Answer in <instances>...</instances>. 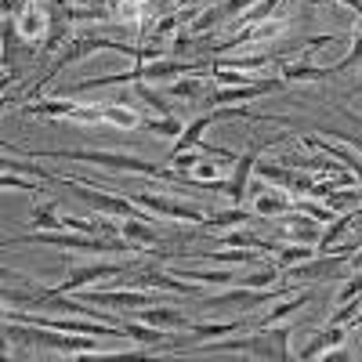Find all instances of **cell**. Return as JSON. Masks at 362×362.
Segmentation results:
<instances>
[{"label": "cell", "mask_w": 362, "mask_h": 362, "mask_svg": "<svg viewBox=\"0 0 362 362\" xmlns=\"http://www.w3.org/2000/svg\"><path fill=\"white\" fill-rule=\"evenodd\" d=\"M315 254H319L315 243H290V247H279V250H276V264H279V268H290V264L308 261V257H315Z\"/></svg>", "instance_id": "21"}, {"label": "cell", "mask_w": 362, "mask_h": 362, "mask_svg": "<svg viewBox=\"0 0 362 362\" xmlns=\"http://www.w3.org/2000/svg\"><path fill=\"white\" fill-rule=\"evenodd\" d=\"M145 127L153 131V134H163V138H177L181 131H185V119H177V116H163V119H145Z\"/></svg>", "instance_id": "23"}, {"label": "cell", "mask_w": 362, "mask_h": 362, "mask_svg": "<svg viewBox=\"0 0 362 362\" xmlns=\"http://www.w3.org/2000/svg\"><path fill=\"white\" fill-rule=\"evenodd\" d=\"M4 247H58V250H69V254H109V257H131L138 254L124 235L109 239V235H87V232H69V228H58V232H25V235H8Z\"/></svg>", "instance_id": "1"}, {"label": "cell", "mask_w": 362, "mask_h": 362, "mask_svg": "<svg viewBox=\"0 0 362 362\" xmlns=\"http://www.w3.org/2000/svg\"><path fill=\"white\" fill-rule=\"evenodd\" d=\"M174 276H181V279H192V283H199V286H235L239 283V276L235 272H228V268H218V272H203V268H170Z\"/></svg>", "instance_id": "18"}, {"label": "cell", "mask_w": 362, "mask_h": 362, "mask_svg": "<svg viewBox=\"0 0 362 362\" xmlns=\"http://www.w3.org/2000/svg\"><path fill=\"white\" fill-rule=\"evenodd\" d=\"M334 4H344L348 11H355V15L362 18V0H334Z\"/></svg>", "instance_id": "32"}, {"label": "cell", "mask_w": 362, "mask_h": 362, "mask_svg": "<svg viewBox=\"0 0 362 362\" xmlns=\"http://www.w3.org/2000/svg\"><path fill=\"white\" fill-rule=\"evenodd\" d=\"M73 105L76 102H69V98H62V95H58V98H40V102H18L15 109L22 112V116H40V119H54V116H69L73 112Z\"/></svg>", "instance_id": "15"}, {"label": "cell", "mask_w": 362, "mask_h": 362, "mask_svg": "<svg viewBox=\"0 0 362 362\" xmlns=\"http://www.w3.org/2000/svg\"><path fill=\"white\" fill-rule=\"evenodd\" d=\"M257 214H250L247 206H228V210H214L199 228H203V235H218V232H225V228H239V225H250Z\"/></svg>", "instance_id": "13"}, {"label": "cell", "mask_w": 362, "mask_h": 362, "mask_svg": "<svg viewBox=\"0 0 362 362\" xmlns=\"http://www.w3.org/2000/svg\"><path fill=\"white\" fill-rule=\"evenodd\" d=\"M355 90H362V76H358V83H355Z\"/></svg>", "instance_id": "35"}, {"label": "cell", "mask_w": 362, "mask_h": 362, "mask_svg": "<svg viewBox=\"0 0 362 362\" xmlns=\"http://www.w3.org/2000/svg\"><path fill=\"white\" fill-rule=\"evenodd\" d=\"M174 4H185V0H174Z\"/></svg>", "instance_id": "36"}, {"label": "cell", "mask_w": 362, "mask_h": 362, "mask_svg": "<svg viewBox=\"0 0 362 362\" xmlns=\"http://www.w3.org/2000/svg\"><path fill=\"white\" fill-rule=\"evenodd\" d=\"M358 247H344V250H329V254H315L308 261H297L290 268H283V276L286 279H297V283H322V279H337L341 276V268L351 261Z\"/></svg>", "instance_id": "3"}, {"label": "cell", "mask_w": 362, "mask_h": 362, "mask_svg": "<svg viewBox=\"0 0 362 362\" xmlns=\"http://www.w3.org/2000/svg\"><path fill=\"white\" fill-rule=\"evenodd\" d=\"M69 124H105V105H73Z\"/></svg>", "instance_id": "24"}, {"label": "cell", "mask_w": 362, "mask_h": 362, "mask_svg": "<svg viewBox=\"0 0 362 362\" xmlns=\"http://www.w3.org/2000/svg\"><path fill=\"white\" fill-rule=\"evenodd\" d=\"M279 221H283V225L272 232V235L290 239V243H319V235H322V221L300 214V210H290V214H283Z\"/></svg>", "instance_id": "9"}, {"label": "cell", "mask_w": 362, "mask_h": 362, "mask_svg": "<svg viewBox=\"0 0 362 362\" xmlns=\"http://www.w3.org/2000/svg\"><path fill=\"white\" fill-rule=\"evenodd\" d=\"M358 322H362V312H358ZM358 348H362V329H358Z\"/></svg>", "instance_id": "34"}, {"label": "cell", "mask_w": 362, "mask_h": 362, "mask_svg": "<svg viewBox=\"0 0 362 362\" xmlns=\"http://www.w3.org/2000/svg\"><path fill=\"white\" fill-rule=\"evenodd\" d=\"M105 124H112V127H119V131H138V127H145V116H141V109H134V105L112 102V105H105Z\"/></svg>", "instance_id": "19"}, {"label": "cell", "mask_w": 362, "mask_h": 362, "mask_svg": "<svg viewBox=\"0 0 362 362\" xmlns=\"http://www.w3.org/2000/svg\"><path fill=\"white\" fill-rule=\"evenodd\" d=\"M15 29L25 44H44L47 40V29H51V18H47V8L44 0H33L29 8H22L15 15Z\"/></svg>", "instance_id": "8"}, {"label": "cell", "mask_w": 362, "mask_h": 362, "mask_svg": "<svg viewBox=\"0 0 362 362\" xmlns=\"http://www.w3.org/2000/svg\"><path fill=\"white\" fill-rule=\"evenodd\" d=\"M131 264L134 261H90V264H76L69 276L54 286V293H76V290H83V286H90V283H102V279H109V276H127L131 272Z\"/></svg>", "instance_id": "5"}, {"label": "cell", "mask_w": 362, "mask_h": 362, "mask_svg": "<svg viewBox=\"0 0 362 362\" xmlns=\"http://www.w3.org/2000/svg\"><path fill=\"white\" fill-rule=\"evenodd\" d=\"M192 177H196V181H218V167H214V160H210V156L199 160V163L192 167Z\"/></svg>", "instance_id": "28"}, {"label": "cell", "mask_w": 362, "mask_h": 362, "mask_svg": "<svg viewBox=\"0 0 362 362\" xmlns=\"http://www.w3.org/2000/svg\"><path fill=\"white\" fill-rule=\"evenodd\" d=\"M181 22H185V15H181V8H177V11H167V15H160V18L153 22V44L160 47V40H167V37L174 33V29H177Z\"/></svg>", "instance_id": "22"}, {"label": "cell", "mask_w": 362, "mask_h": 362, "mask_svg": "<svg viewBox=\"0 0 362 362\" xmlns=\"http://www.w3.org/2000/svg\"><path fill=\"white\" fill-rule=\"evenodd\" d=\"M315 51H319V47L305 51V62H283L279 76H283L286 83H322V80H329V76H334V69H329V66H315V62H312Z\"/></svg>", "instance_id": "10"}, {"label": "cell", "mask_w": 362, "mask_h": 362, "mask_svg": "<svg viewBox=\"0 0 362 362\" xmlns=\"http://www.w3.org/2000/svg\"><path fill=\"white\" fill-rule=\"evenodd\" d=\"M290 210H297V196L290 189H279V185L261 192L254 199V214L257 218H283V214H290Z\"/></svg>", "instance_id": "11"}, {"label": "cell", "mask_w": 362, "mask_h": 362, "mask_svg": "<svg viewBox=\"0 0 362 362\" xmlns=\"http://www.w3.org/2000/svg\"><path fill=\"white\" fill-rule=\"evenodd\" d=\"M214 90V80L210 76H181L174 83H167V95L170 98H189V102H199Z\"/></svg>", "instance_id": "17"}, {"label": "cell", "mask_w": 362, "mask_h": 362, "mask_svg": "<svg viewBox=\"0 0 362 362\" xmlns=\"http://www.w3.org/2000/svg\"><path fill=\"white\" fill-rule=\"evenodd\" d=\"M109 4H112V18L131 29L145 25L148 11H153V0H109Z\"/></svg>", "instance_id": "16"}, {"label": "cell", "mask_w": 362, "mask_h": 362, "mask_svg": "<svg viewBox=\"0 0 362 362\" xmlns=\"http://www.w3.org/2000/svg\"><path fill=\"white\" fill-rule=\"evenodd\" d=\"M131 286H156V290H167L174 297H189V300H199L203 297L199 283L181 279V276H174V272H141V276L131 279Z\"/></svg>", "instance_id": "7"}, {"label": "cell", "mask_w": 362, "mask_h": 362, "mask_svg": "<svg viewBox=\"0 0 362 362\" xmlns=\"http://www.w3.org/2000/svg\"><path fill=\"white\" fill-rule=\"evenodd\" d=\"M344 334H348V326H334V322H329L326 329H319V334H312V337H308V344H305V348H297V351H293V358L312 362V358H319L322 351H329L334 344H344Z\"/></svg>", "instance_id": "12"}, {"label": "cell", "mask_w": 362, "mask_h": 362, "mask_svg": "<svg viewBox=\"0 0 362 362\" xmlns=\"http://www.w3.org/2000/svg\"><path fill=\"white\" fill-rule=\"evenodd\" d=\"M138 322H148V326H160V329H189L192 319L177 308H163V305H153V308H141L134 312Z\"/></svg>", "instance_id": "14"}, {"label": "cell", "mask_w": 362, "mask_h": 362, "mask_svg": "<svg viewBox=\"0 0 362 362\" xmlns=\"http://www.w3.org/2000/svg\"><path fill=\"white\" fill-rule=\"evenodd\" d=\"M348 264H351V268H355V272H362V250H355V254H351V261H348Z\"/></svg>", "instance_id": "33"}, {"label": "cell", "mask_w": 362, "mask_h": 362, "mask_svg": "<svg viewBox=\"0 0 362 362\" xmlns=\"http://www.w3.org/2000/svg\"><path fill=\"white\" fill-rule=\"evenodd\" d=\"M351 297H362V272H355V276L334 293V305H344V300H351Z\"/></svg>", "instance_id": "27"}, {"label": "cell", "mask_w": 362, "mask_h": 362, "mask_svg": "<svg viewBox=\"0 0 362 362\" xmlns=\"http://www.w3.org/2000/svg\"><path fill=\"white\" fill-rule=\"evenodd\" d=\"M127 199H134L138 206L153 210L156 218H167V221H185V225H203L210 214L203 210V203L196 199H181V196H163V192H127Z\"/></svg>", "instance_id": "2"}, {"label": "cell", "mask_w": 362, "mask_h": 362, "mask_svg": "<svg viewBox=\"0 0 362 362\" xmlns=\"http://www.w3.org/2000/svg\"><path fill=\"white\" fill-rule=\"evenodd\" d=\"M58 199H44L33 206V214H29V225L33 228H47V232H58V228H66V214H58Z\"/></svg>", "instance_id": "20"}, {"label": "cell", "mask_w": 362, "mask_h": 362, "mask_svg": "<svg viewBox=\"0 0 362 362\" xmlns=\"http://www.w3.org/2000/svg\"><path fill=\"white\" fill-rule=\"evenodd\" d=\"M0 185H4V189H18V192H40L44 181L40 177L29 181V177H18L15 170H4V174H0Z\"/></svg>", "instance_id": "25"}, {"label": "cell", "mask_w": 362, "mask_h": 362, "mask_svg": "<svg viewBox=\"0 0 362 362\" xmlns=\"http://www.w3.org/2000/svg\"><path fill=\"white\" fill-rule=\"evenodd\" d=\"M33 0H4V15H18L22 8H29Z\"/></svg>", "instance_id": "31"}, {"label": "cell", "mask_w": 362, "mask_h": 362, "mask_svg": "<svg viewBox=\"0 0 362 362\" xmlns=\"http://www.w3.org/2000/svg\"><path fill=\"white\" fill-rule=\"evenodd\" d=\"M80 300H90V305L98 308H127V312H141V308H153L160 305V293H145L138 286H119V290H76Z\"/></svg>", "instance_id": "4"}, {"label": "cell", "mask_w": 362, "mask_h": 362, "mask_svg": "<svg viewBox=\"0 0 362 362\" xmlns=\"http://www.w3.org/2000/svg\"><path fill=\"white\" fill-rule=\"evenodd\" d=\"M199 160H203V156L196 153V148H189V153H181V156H174V160H170V167H177V170H185V174H192V167H196Z\"/></svg>", "instance_id": "29"}, {"label": "cell", "mask_w": 362, "mask_h": 362, "mask_svg": "<svg viewBox=\"0 0 362 362\" xmlns=\"http://www.w3.org/2000/svg\"><path fill=\"white\" fill-rule=\"evenodd\" d=\"M355 66H362V29H358L355 40H351V51L334 66V76H337V73H348V69H355Z\"/></svg>", "instance_id": "26"}, {"label": "cell", "mask_w": 362, "mask_h": 362, "mask_svg": "<svg viewBox=\"0 0 362 362\" xmlns=\"http://www.w3.org/2000/svg\"><path fill=\"white\" fill-rule=\"evenodd\" d=\"M264 145H268V141H254L247 153L232 163V174L225 177V181H228V199H232V203H247V185H250L254 170H257V160H261V153H264Z\"/></svg>", "instance_id": "6"}, {"label": "cell", "mask_w": 362, "mask_h": 362, "mask_svg": "<svg viewBox=\"0 0 362 362\" xmlns=\"http://www.w3.org/2000/svg\"><path fill=\"white\" fill-rule=\"evenodd\" d=\"M319 358H326V362H348V358H355V351H348V348L334 344V348H329V351H322Z\"/></svg>", "instance_id": "30"}]
</instances>
